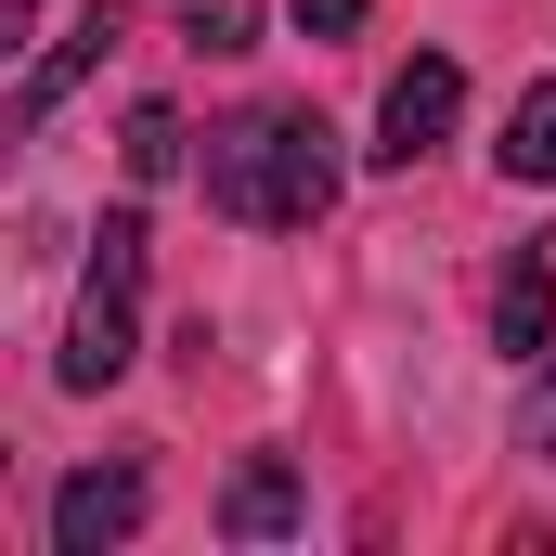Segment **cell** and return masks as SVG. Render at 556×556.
Here are the masks:
<instances>
[{"label":"cell","instance_id":"3","mask_svg":"<svg viewBox=\"0 0 556 556\" xmlns=\"http://www.w3.org/2000/svg\"><path fill=\"white\" fill-rule=\"evenodd\" d=\"M453 117H466V65H453V52H415V65L389 78V104H376V155L415 168V155L453 142Z\"/></svg>","mask_w":556,"mask_h":556},{"label":"cell","instance_id":"7","mask_svg":"<svg viewBox=\"0 0 556 556\" xmlns=\"http://www.w3.org/2000/svg\"><path fill=\"white\" fill-rule=\"evenodd\" d=\"M220 531H233V544H285V531H298V466H285V453H247V466H233Z\"/></svg>","mask_w":556,"mask_h":556},{"label":"cell","instance_id":"8","mask_svg":"<svg viewBox=\"0 0 556 556\" xmlns=\"http://www.w3.org/2000/svg\"><path fill=\"white\" fill-rule=\"evenodd\" d=\"M492 155H505V181H556V78H531V91H518V117H505V142H492Z\"/></svg>","mask_w":556,"mask_h":556},{"label":"cell","instance_id":"1","mask_svg":"<svg viewBox=\"0 0 556 556\" xmlns=\"http://www.w3.org/2000/svg\"><path fill=\"white\" fill-rule=\"evenodd\" d=\"M337 181H350V155L311 104H260V117L207 130V207L247 220V233H311L337 207Z\"/></svg>","mask_w":556,"mask_h":556},{"label":"cell","instance_id":"2","mask_svg":"<svg viewBox=\"0 0 556 556\" xmlns=\"http://www.w3.org/2000/svg\"><path fill=\"white\" fill-rule=\"evenodd\" d=\"M142 260H155V233H142V207H117L104 233H91V285H78V324H65V350H52V376L91 402V389H117L142 350Z\"/></svg>","mask_w":556,"mask_h":556},{"label":"cell","instance_id":"12","mask_svg":"<svg viewBox=\"0 0 556 556\" xmlns=\"http://www.w3.org/2000/svg\"><path fill=\"white\" fill-rule=\"evenodd\" d=\"M363 13H376V0H285L298 39H363Z\"/></svg>","mask_w":556,"mask_h":556},{"label":"cell","instance_id":"11","mask_svg":"<svg viewBox=\"0 0 556 556\" xmlns=\"http://www.w3.org/2000/svg\"><path fill=\"white\" fill-rule=\"evenodd\" d=\"M518 453H544V466H556V350L531 363V389H518Z\"/></svg>","mask_w":556,"mask_h":556},{"label":"cell","instance_id":"4","mask_svg":"<svg viewBox=\"0 0 556 556\" xmlns=\"http://www.w3.org/2000/svg\"><path fill=\"white\" fill-rule=\"evenodd\" d=\"M142 466H78L65 492H52V556H104V544H130L142 531Z\"/></svg>","mask_w":556,"mask_h":556},{"label":"cell","instance_id":"10","mask_svg":"<svg viewBox=\"0 0 556 556\" xmlns=\"http://www.w3.org/2000/svg\"><path fill=\"white\" fill-rule=\"evenodd\" d=\"M168 13H181V39H194V52H247V39H260V13H247V0H168Z\"/></svg>","mask_w":556,"mask_h":556},{"label":"cell","instance_id":"9","mask_svg":"<svg viewBox=\"0 0 556 556\" xmlns=\"http://www.w3.org/2000/svg\"><path fill=\"white\" fill-rule=\"evenodd\" d=\"M181 142H194V130H181L168 104H142V117H130V142H117V155H130V181H168V168H181Z\"/></svg>","mask_w":556,"mask_h":556},{"label":"cell","instance_id":"5","mask_svg":"<svg viewBox=\"0 0 556 556\" xmlns=\"http://www.w3.org/2000/svg\"><path fill=\"white\" fill-rule=\"evenodd\" d=\"M492 350L505 363H544L556 350V233H531L505 260V285H492Z\"/></svg>","mask_w":556,"mask_h":556},{"label":"cell","instance_id":"6","mask_svg":"<svg viewBox=\"0 0 556 556\" xmlns=\"http://www.w3.org/2000/svg\"><path fill=\"white\" fill-rule=\"evenodd\" d=\"M117 39H130V26H117V13L91 0V13H78V26H65V39H52L39 65H26V91H13V130H39V117H52V104H65V91H78V78H91V65L117 52Z\"/></svg>","mask_w":556,"mask_h":556}]
</instances>
